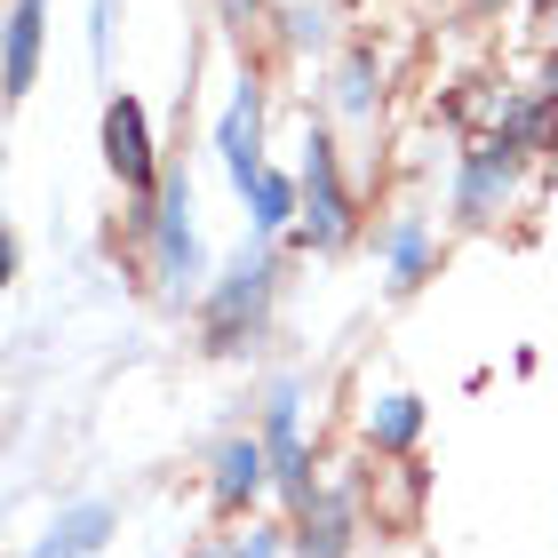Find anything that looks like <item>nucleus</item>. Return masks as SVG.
<instances>
[{
    "instance_id": "nucleus-6",
    "label": "nucleus",
    "mask_w": 558,
    "mask_h": 558,
    "mask_svg": "<svg viewBox=\"0 0 558 558\" xmlns=\"http://www.w3.org/2000/svg\"><path fill=\"white\" fill-rule=\"evenodd\" d=\"M96 144H105V168H112V184L136 199L160 192V175H168V160H160V136H151V112H144V96H129V88H112L105 96V112H96Z\"/></svg>"
},
{
    "instance_id": "nucleus-17",
    "label": "nucleus",
    "mask_w": 558,
    "mask_h": 558,
    "mask_svg": "<svg viewBox=\"0 0 558 558\" xmlns=\"http://www.w3.org/2000/svg\"><path fill=\"white\" fill-rule=\"evenodd\" d=\"M88 57L112 64V0H96V9H88Z\"/></svg>"
},
{
    "instance_id": "nucleus-18",
    "label": "nucleus",
    "mask_w": 558,
    "mask_h": 558,
    "mask_svg": "<svg viewBox=\"0 0 558 558\" xmlns=\"http://www.w3.org/2000/svg\"><path fill=\"white\" fill-rule=\"evenodd\" d=\"M279 24H288V40H295V48H303V40H312V48L327 40V24H319V9H279Z\"/></svg>"
},
{
    "instance_id": "nucleus-5",
    "label": "nucleus",
    "mask_w": 558,
    "mask_h": 558,
    "mask_svg": "<svg viewBox=\"0 0 558 558\" xmlns=\"http://www.w3.org/2000/svg\"><path fill=\"white\" fill-rule=\"evenodd\" d=\"M256 430L271 447V495L279 511H303L319 495V447L303 430V375H271L264 399H256Z\"/></svg>"
},
{
    "instance_id": "nucleus-16",
    "label": "nucleus",
    "mask_w": 558,
    "mask_h": 558,
    "mask_svg": "<svg viewBox=\"0 0 558 558\" xmlns=\"http://www.w3.org/2000/svg\"><path fill=\"white\" fill-rule=\"evenodd\" d=\"M223 550L232 558H295V519L279 511V519H240V535H223Z\"/></svg>"
},
{
    "instance_id": "nucleus-23",
    "label": "nucleus",
    "mask_w": 558,
    "mask_h": 558,
    "mask_svg": "<svg viewBox=\"0 0 558 558\" xmlns=\"http://www.w3.org/2000/svg\"><path fill=\"white\" fill-rule=\"evenodd\" d=\"M535 9H550V0H535Z\"/></svg>"
},
{
    "instance_id": "nucleus-12",
    "label": "nucleus",
    "mask_w": 558,
    "mask_h": 558,
    "mask_svg": "<svg viewBox=\"0 0 558 558\" xmlns=\"http://www.w3.org/2000/svg\"><path fill=\"white\" fill-rule=\"evenodd\" d=\"M112 535H120V511H112L105 495H81V502H64V511L40 526L24 558H96Z\"/></svg>"
},
{
    "instance_id": "nucleus-14",
    "label": "nucleus",
    "mask_w": 558,
    "mask_h": 558,
    "mask_svg": "<svg viewBox=\"0 0 558 558\" xmlns=\"http://www.w3.org/2000/svg\"><path fill=\"white\" fill-rule=\"evenodd\" d=\"M375 112H384V64H375V48H343L336 81H327V120L375 129Z\"/></svg>"
},
{
    "instance_id": "nucleus-2",
    "label": "nucleus",
    "mask_w": 558,
    "mask_h": 558,
    "mask_svg": "<svg viewBox=\"0 0 558 558\" xmlns=\"http://www.w3.org/2000/svg\"><path fill=\"white\" fill-rule=\"evenodd\" d=\"M136 240L151 256V288H160L168 303H199L208 295L216 271H208V240H199V192H192L184 168H168L160 192L136 208Z\"/></svg>"
},
{
    "instance_id": "nucleus-20",
    "label": "nucleus",
    "mask_w": 558,
    "mask_h": 558,
    "mask_svg": "<svg viewBox=\"0 0 558 558\" xmlns=\"http://www.w3.org/2000/svg\"><path fill=\"white\" fill-rule=\"evenodd\" d=\"M216 9H223V16H232L240 33H247V24H256V9H264V0H216Z\"/></svg>"
},
{
    "instance_id": "nucleus-1",
    "label": "nucleus",
    "mask_w": 558,
    "mask_h": 558,
    "mask_svg": "<svg viewBox=\"0 0 558 558\" xmlns=\"http://www.w3.org/2000/svg\"><path fill=\"white\" fill-rule=\"evenodd\" d=\"M192 312H199V351L208 360H232V351L264 343V327L279 312V240H240V256L208 279V295Z\"/></svg>"
},
{
    "instance_id": "nucleus-7",
    "label": "nucleus",
    "mask_w": 558,
    "mask_h": 558,
    "mask_svg": "<svg viewBox=\"0 0 558 558\" xmlns=\"http://www.w3.org/2000/svg\"><path fill=\"white\" fill-rule=\"evenodd\" d=\"M264 502H279L271 495V447H264L256 423H240L208 447V511L240 526V519H256Z\"/></svg>"
},
{
    "instance_id": "nucleus-22",
    "label": "nucleus",
    "mask_w": 558,
    "mask_h": 558,
    "mask_svg": "<svg viewBox=\"0 0 558 558\" xmlns=\"http://www.w3.org/2000/svg\"><path fill=\"white\" fill-rule=\"evenodd\" d=\"M184 558H232V550H223V535H208V543H192Z\"/></svg>"
},
{
    "instance_id": "nucleus-9",
    "label": "nucleus",
    "mask_w": 558,
    "mask_h": 558,
    "mask_svg": "<svg viewBox=\"0 0 558 558\" xmlns=\"http://www.w3.org/2000/svg\"><path fill=\"white\" fill-rule=\"evenodd\" d=\"M216 160L232 175V192H247L271 168V151H264V81L256 72H240L232 96H223V112H216Z\"/></svg>"
},
{
    "instance_id": "nucleus-8",
    "label": "nucleus",
    "mask_w": 558,
    "mask_h": 558,
    "mask_svg": "<svg viewBox=\"0 0 558 558\" xmlns=\"http://www.w3.org/2000/svg\"><path fill=\"white\" fill-rule=\"evenodd\" d=\"M288 519H295V558H351L367 535V502L351 478H319V495Z\"/></svg>"
},
{
    "instance_id": "nucleus-4",
    "label": "nucleus",
    "mask_w": 558,
    "mask_h": 558,
    "mask_svg": "<svg viewBox=\"0 0 558 558\" xmlns=\"http://www.w3.org/2000/svg\"><path fill=\"white\" fill-rule=\"evenodd\" d=\"M526 151L502 144V136H471L463 151H454V184H447V223L454 232H495L502 216L519 208L526 192Z\"/></svg>"
},
{
    "instance_id": "nucleus-11",
    "label": "nucleus",
    "mask_w": 558,
    "mask_h": 558,
    "mask_svg": "<svg viewBox=\"0 0 558 558\" xmlns=\"http://www.w3.org/2000/svg\"><path fill=\"white\" fill-rule=\"evenodd\" d=\"M423 430H430L423 391H408V384H384V391H367V399H360V447L375 454V463H415Z\"/></svg>"
},
{
    "instance_id": "nucleus-19",
    "label": "nucleus",
    "mask_w": 558,
    "mask_h": 558,
    "mask_svg": "<svg viewBox=\"0 0 558 558\" xmlns=\"http://www.w3.org/2000/svg\"><path fill=\"white\" fill-rule=\"evenodd\" d=\"M535 96H550V105H558V48H543V72H535Z\"/></svg>"
},
{
    "instance_id": "nucleus-10",
    "label": "nucleus",
    "mask_w": 558,
    "mask_h": 558,
    "mask_svg": "<svg viewBox=\"0 0 558 558\" xmlns=\"http://www.w3.org/2000/svg\"><path fill=\"white\" fill-rule=\"evenodd\" d=\"M375 271H384L391 295H415L430 271H439V223L423 208H391L375 223Z\"/></svg>"
},
{
    "instance_id": "nucleus-15",
    "label": "nucleus",
    "mask_w": 558,
    "mask_h": 558,
    "mask_svg": "<svg viewBox=\"0 0 558 558\" xmlns=\"http://www.w3.org/2000/svg\"><path fill=\"white\" fill-rule=\"evenodd\" d=\"M240 208H247V240H288L303 223V175L295 168H264L256 184L240 192Z\"/></svg>"
},
{
    "instance_id": "nucleus-3",
    "label": "nucleus",
    "mask_w": 558,
    "mask_h": 558,
    "mask_svg": "<svg viewBox=\"0 0 558 558\" xmlns=\"http://www.w3.org/2000/svg\"><path fill=\"white\" fill-rule=\"evenodd\" d=\"M295 175H303V223H295V240L312 247V256H343V247H360L367 208H360V192H351V175H343L336 120H303Z\"/></svg>"
},
{
    "instance_id": "nucleus-13",
    "label": "nucleus",
    "mask_w": 558,
    "mask_h": 558,
    "mask_svg": "<svg viewBox=\"0 0 558 558\" xmlns=\"http://www.w3.org/2000/svg\"><path fill=\"white\" fill-rule=\"evenodd\" d=\"M40 57H48V0H9V40H0V81L9 105L40 88Z\"/></svg>"
},
{
    "instance_id": "nucleus-21",
    "label": "nucleus",
    "mask_w": 558,
    "mask_h": 558,
    "mask_svg": "<svg viewBox=\"0 0 558 558\" xmlns=\"http://www.w3.org/2000/svg\"><path fill=\"white\" fill-rule=\"evenodd\" d=\"M535 40H543V48H558V0H550V9H535Z\"/></svg>"
}]
</instances>
